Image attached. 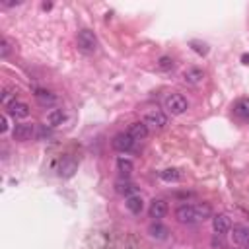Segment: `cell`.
I'll return each instance as SVG.
<instances>
[{"mask_svg":"<svg viewBox=\"0 0 249 249\" xmlns=\"http://www.w3.org/2000/svg\"><path fill=\"white\" fill-rule=\"evenodd\" d=\"M76 41H78V49L82 51V53H93L95 49H97V37H95V33L92 31V30H82V31H78V37H76Z\"/></svg>","mask_w":249,"mask_h":249,"instance_id":"cell-1","label":"cell"},{"mask_svg":"<svg viewBox=\"0 0 249 249\" xmlns=\"http://www.w3.org/2000/svg\"><path fill=\"white\" fill-rule=\"evenodd\" d=\"M164 105H166L168 113H171V115H183V113L187 111V107H189L187 99H185L181 93H170V95L166 97Z\"/></svg>","mask_w":249,"mask_h":249,"instance_id":"cell-2","label":"cell"},{"mask_svg":"<svg viewBox=\"0 0 249 249\" xmlns=\"http://www.w3.org/2000/svg\"><path fill=\"white\" fill-rule=\"evenodd\" d=\"M175 218H177L181 224H193V222H199L197 206H195V204H181V206H177Z\"/></svg>","mask_w":249,"mask_h":249,"instance_id":"cell-3","label":"cell"},{"mask_svg":"<svg viewBox=\"0 0 249 249\" xmlns=\"http://www.w3.org/2000/svg\"><path fill=\"white\" fill-rule=\"evenodd\" d=\"M111 146H113L117 152H129V150H133V146H135V139H133L129 133H119V135L113 137Z\"/></svg>","mask_w":249,"mask_h":249,"instance_id":"cell-4","label":"cell"},{"mask_svg":"<svg viewBox=\"0 0 249 249\" xmlns=\"http://www.w3.org/2000/svg\"><path fill=\"white\" fill-rule=\"evenodd\" d=\"M144 123L150 124V127H154V129H164L168 124V115L162 109H152V111L146 113Z\"/></svg>","mask_w":249,"mask_h":249,"instance_id":"cell-5","label":"cell"},{"mask_svg":"<svg viewBox=\"0 0 249 249\" xmlns=\"http://www.w3.org/2000/svg\"><path fill=\"white\" fill-rule=\"evenodd\" d=\"M33 133H35L33 124H30V123H20V124H16V127H14L12 137H14V140H18V142H26V140H30V139L33 137Z\"/></svg>","mask_w":249,"mask_h":249,"instance_id":"cell-6","label":"cell"},{"mask_svg":"<svg viewBox=\"0 0 249 249\" xmlns=\"http://www.w3.org/2000/svg\"><path fill=\"white\" fill-rule=\"evenodd\" d=\"M212 230H214L218 235H226V233L232 230L230 216H228V214H216V216L212 218Z\"/></svg>","mask_w":249,"mask_h":249,"instance_id":"cell-7","label":"cell"},{"mask_svg":"<svg viewBox=\"0 0 249 249\" xmlns=\"http://www.w3.org/2000/svg\"><path fill=\"white\" fill-rule=\"evenodd\" d=\"M148 214H150V218H154L156 222H160V220L168 214V202H166V201H162V199H154V201L150 202Z\"/></svg>","mask_w":249,"mask_h":249,"instance_id":"cell-8","label":"cell"},{"mask_svg":"<svg viewBox=\"0 0 249 249\" xmlns=\"http://www.w3.org/2000/svg\"><path fill=\"white\" fill-rule=\"evenodd\" d=\"M129 135L135 139V140H142L148 137V124L144 121H137V123H131L129 127Z\"/></svg>","mask_w":249,"mask_h":249,"instance_id":"cell-9","label":"cell"},{"mask_svg":"<svg viewBox=\"0 0 249 249\" xmlns=\"http://www.w3.org/2000/svg\"><path fill=\"white\" fill-rule=\"evenodd\" d=\"M232 239H233V243H237V245L249 243V228H247V226H241V224L233 226V230H232Z\"/></svg>","mask_w":249,"mask_h":249,"instance_id":"cell-10","label":"cell"},{"mask_svg":"<svg viewBox=\"0 0 249 249\" xmlns=\"http://www.w3.org/2000/svg\"><path fill=\"white\" fill-rule=\"evenodd\" d=\"M8 111H10V115L16 117V119H26V117L30 115V105L24 103V101H14V103L8 105Z\"/></svg>","mask_w":249,"mask_h":249,"instance_id":"cell-11","label":"cell"},{"mask_svg":"<svg viewBox=\"0 0 249 249\" xmlns=\"http://www.w3.org/2000/svg\"><path fill=\"white\" fill-rule=\"evenodd\" d=\"M115 189H117V193H121V195H127V197H133V195H137V193H139V187H137L135 183L127 181V179H121V181H117V183H115Z\"/></svg>","mask_w":249,"mask_h":249,"instance_id":"cell-12","label":"cell"},{"mask_svg":"<svg viewBox=\"0 0 249 249\" xmlns=\"http://www.w3.org/2000/svg\"><path fill=\"white\" fill-rule=\"evenodd\" d=\"M133 170H135V166H133V162L129 160V158H117V171L121 173V177H124L127 179L131 173H133Z\"/></svg>","mask_w":249,"mask_h":249,"instance_id":"cell-13","label":"cell"},{"mask_svg":"<svg viewBox=\"0 0 249 249\" xmlns=\"http://www.w3.org/2000/svg\"><path fill=\"white\" fill-rule=\"evenodd\" d=\"M66 121V113L62 109H53L49 111L47 115V123H49V127H59V124H62Z\"/></svg>","mask_w":249,"mask_h":249,"instance_id":"cell-14","label":"cell"},{"mask_svg":"<svg viewBox=\"0 0 249 249\" xmlns=\"http://www.w3.org/2000/svg\"><path fill=\"white\" fill-rule=\"evenodd\" d=\"M127 208L133 212V214H140L142 212V208H144V201H142V197L140 195H133V197H127Z\"/></svg>","mask_w":249,"mask_h":249,"instance_id":"cell-15","label":"cell"},{"mask_svg":"<svg viewBox=\"0 0 249 249\" xmlns=\"http://www.w3.org/2000/svg\"><path fill=\"white\" fill-rule=\"evenodd\" d=\"M35 99H37L39 105H43V107L57 103V95L51 93V92H45V90H37V92H35Z\"/></svg>","mask_w":249,"mask_h":249,"instance_id":"cell-16","label":"cell"},{"mask_svg":"<svg viewBox=\"0 0 249 249\" xmlns=\"http://www.w3.org/2000/svg\"><path fill=\"white\" fill-rule=\"evenodd\" d=\"M183 78H185V82H189V84H199V82H202L204 72L199 70V68H191V70H187V72L183 74Z\"/></svg>","mask_w":249,"mask_h":249,"instance_id":"cell-17","label":"cell"},{"mask_svg":"<svg viewBox=\"0 0 249 249\" xmlns=\"http://www.w3.org/2000/svg\"><path fill=\"white\" fill-rule=\"evenodd\" d=\"M148 232H150V235H152V237H156V239H166V237H168V233H170V230H168L166 226H162L160 222L152 224Z\"/></svg>","mask_w":249,"mask_h":249,"instance_id":"cell-18","label":"cell"},{"mask_svg":"<svg viewBox=\"0 0 249 249\" xmlns=\"http://www.w3.org/2000/svg\"><path fill=\"white\" fill-rule=\"evenodd\" d=\"M235 113L241 117V119H249V97H243L235 103Z\"/></svg>","mask_w":249,"mask_h":249,"instance_id":"cell-19","label":"cell"},{"mask_svg":"<svg viewBox=\"0 0 249 249\" xmlns=\"http://www.w3.org/2000/svg\"><path fill=\"white\" fill-rule=\"evenodd\" d=\"M160 177H162L164 181L171 183V181H179L181 173H179V170H175V168H168V170H164V171L160 173Z\"/></svg>","mask_w":249,"mask_h":249,"instance_id":"cell-20","label":"cell"},{"mask_svg":"<svg viewBox=\"0 0 249 249\" xmlns=\"http://www.w3.org/2000/svg\"><path fill=\"white\" fill-rule=\"evenodd\" d=\"M195 206H197L199 222H201V220H206V218H210V216H212V208H210V204H206V202H201V204H195Z\"/></svg>","mask_w":249,"mask_h":249,"instance_id":"cell-21","label":"cell"},{"mask_svg":"<svg viewBox=\"0 0 249 249\" xmlns=\"http://www.w3.org/2000/svg\"><path fill=\"white\" fill-rule=\"evenodd\" d=\"M191 47H193V51H197L199 55H206V53H208V47H206L204 43H201V41H191Z\"/></svg>","mask_w":249,"mask_h":249,"instance_id":"cell-22","label":"cell"},{"mask_svg":"<svg viewBox=\"0 0 249 249\" xmlns=\"http://www.w3.org/2000/svg\"><path fill=\"white\" fill-rule=\"evenodd\" d=\"M8 53H10V43H8V39H2V41H0V57L6 59Z\"/></svg>","mask_w":249,"mask_h":249,"instance_id":"cell-23","label":"cell"},{"mask_svg":"<svg viewBox=\"0 0 249 249\" xmlns=\"http://www.w3.org/2000/svg\"><path fill=\"white\" fill-rule=\"evenodd\" d=\"M158 66H160L162 70H170V68L173 66V61H171L170 57H162V59H160V62H158Z\"/></svg>","mask_w":249,"mask_h":249,"instance_id":"cell-24","label":"cell"},{"mask_svg":"<svg viewBox=\"0 0 249 249\" xmlns=\"http://www.w3.org/2000/svg\"><path fill=\"white\" fill-rule=\"evenodd\" d=\"M6 129H8V119H6V115H2V119H0V131L6 133Z\"/></svg>","mask_w":249,"mask_h":249,"instance_id":"cell-25","label":"cell"},{"mask_svg":"<svg viewBox=\"0 0 249 249\" xmlns=\"http://www.w3.org/2000/svg\"><path fill=\"white\" fill-rule=\"evenodd\" d=\"M241 62H243V64H249V55H243V57H241Z\"/></svg>","mask_w":249,"mask_h":249,"instance_id":"cell-26","label":"cell"}]
</instances>
